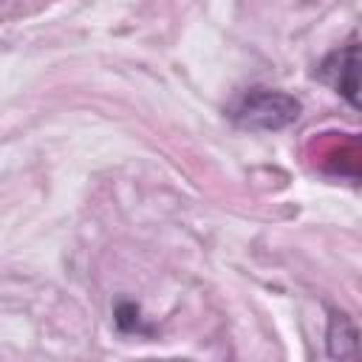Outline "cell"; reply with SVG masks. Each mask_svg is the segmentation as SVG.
Wrapping results in <instances>:
<instances>
[{
	"mask_svg": "<svg viewBox=\"0 0 362 362\" xmlns=\"http://www.w3.org/2000/svg\"><path fill=\"white\" fill-rule=\"evenodd\" d=\"M300 99L272 88H249L229 105L232 122L246 130H283L300 119Z\"/></svg>",
	"mask_w": 362,
	"mask_h": 362,
	"instance_id": "6da1fadb",
	"label": "cell"
},
{
	"mask_svg": "<svg viewBox=\"0 0 362 362\" xmlns=\"http://www.w3.org/2000/svg\"><path fill=\"white\" fill-rule=\"evenodd\" d=\"M317 76L331 85L339 96L348 99L351 107H359V48H356V37H351L342 48L331 51L320 68H317Z\"/></svg>",
	"mask_w": 362,
	"mask_h": 362,
	"instance_id": "7a4b0ae2",
	"label": "cell"
},
{
	"mask_svg": "<svg viewBox=\"0 0 362 362\" xmlns=\"http://www.w3.org/2000/svg\"><path fill=\"white\" fill-rule=\"evenodd\" d=\"M328 354L348 359L356 354V328L345 314H331L328 325Z\"/></svg>",
	"mask_w": 362,
	"mask_h": 362,
	"instance_id": "3957f363",
	"label": "cell"
}]
</instances>
